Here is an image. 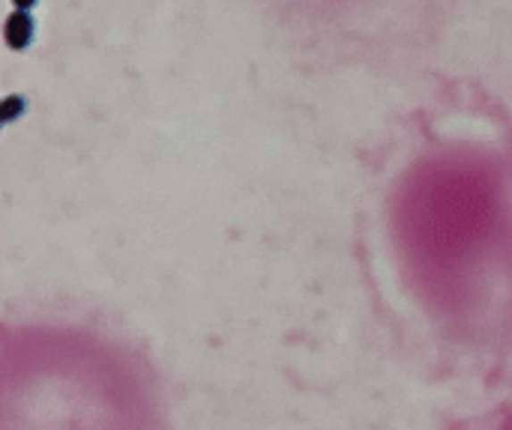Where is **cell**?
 <instances>
[{
    "label": "cell",
    "instance_id": "cell-1",
    "mask_svg": "<svg viewBox=\"0 0 512 430\" xmlns=\"http://www.w3.org/2000/svg\"><path fill=\"white\" fill-rule=\"evenodd\" d=\"M0 430H174L153 365L79 323H0Z\"/></svg>",
    "mask_w": 512,
    "mask_h": 430
}]
</instances>
